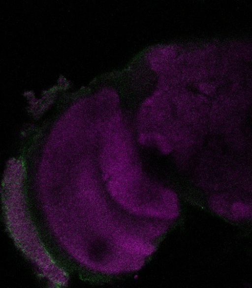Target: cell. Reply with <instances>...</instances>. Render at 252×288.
Wrapping results in <instances>:
<instances>
[{"label": "cell", "instance_id": "cell-1", "mask_svg": "<svg viewBox=\"0 0 252 288\" xmlns=\"http://www.w3.org/2000/svg\"><path fill=\"white\" fill-rule=\"evenodd\" d=\"M111 183L120 207L132 216L167 222L179 215L176 194L151 181L137 165L115 175Z\"/></svg>", "mask_w": 252, "mask_h": 288}, {"label": "cell", "instance_id": "cell-2", "mask_svg": "<svg viewBox=\"0 0 252 288\" xmlns=\"http://www.w3.org/2000/svg\"><path fill=\"white\" fill-rule=\"evenodd\" d=\"M178 48L176 45L160 46L154 48L146 57L149 66L160 75L166 73L174 66L179 56Z\"/></svg>", "mask_w": 252, "mask_h": 288}]
</instances>
